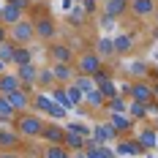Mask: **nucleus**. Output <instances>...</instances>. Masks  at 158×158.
<instances>
[{
	"instance_id": "9b49d317",
	"label": "nucleus",
	"mask_w": 158,
	"mask_h": 158,
	"mask_svg": "<svg viewBox=\"0 0 158 158\" xmlns=\"http://www.w3.org/2000/svg\"><path fill=\"white\" fill-rule=\"evenodd\" d=\"M87 139H90V136H82L79 131H74V128H65L63 144L68 147V150H85V144H87Z\"/></svg>"
},
{
	"instance_id": "a18cd8bd",
	"label": "nucleus",
	"mask_w": 158,
	"mask_h": 158,
	"mask_svg": "<svg viewBox=\"0 0 158 158\" xmlns=\"http://www.w3.org/2000/svg\"><path fill=\"white\" fill-rule=\"evenodd\" d=\"M0 74H6V63L3 60H0Z\"/></svg>"
},
{
	"instance_id": "aec40b11",
	"label": "nucleus",
	"mask_w": 158,
	"mask_h": 158,
	"mask_svg": "<svg viewBox=\"0 0 158 158\" xmlns=\"http://www.w3.org/2000/svg\"><path fill=\"white\" fill-rule=\"evenodd\" d=\"M114 55H128L134 49V35L131 33H123V35H114Z\"/></svg>"
},
{
	"instance_id": "ddd939ff",
	"label": "nucleus",
	"mask_w": 158,
	"mask_h": 158,
	"mask_svg": "<svg viewBox=\"0 0 158 158\" xmlns=\"http://www.w3.org/2000/svg\"><path fill=\"white\" fill-rule=\"evenodd\" d=\"M85 156H87V158H109V156H114V153H112L106 144L95 142L93 136H90V139H87V144H85Z\"/></svg>"
},
{
	"instance_id": "09e8293b",
	"label": "nucleus",
	"mask_w": 158,
	"mask_h": 158,
	"mask_svg": "<svg viewBox=\"0 0 158 158\" xmlns=\"http://www.w3.org/2000/svg\"><path fill=\"white\" fill-rule=\"evenodd\" d=\"M71 3H82V0H71Z\"/></svg>"
},
{
	"instance_id": "b1692460",
	"label": "nucleus",
	"mask_w": 158,
	"mask_h": 158,
	"mask_svg": "<svg viewBox=\"0 0 158 158\" xmlns=\"http://www.w3.org/2000/svg\"><path fill=\"white\" fill-rule=\"evenodd\" d=\"M95 55H98L101 60L114 57V41H112V38H101V41L95 44Z\"/></svg>"
},
{
	"instance_id": "393cba45",
	"label": "nucleus",
	"mask_w": 158,
	"mask_h": 158,
	"mask_svg": "<svg viewBox=\"0 0 158 158\" xmlns=\"http://www.w3.org/2000/svg\"><path fill=\"white\" fill-rule=\"evenodd\" d=\"M44 158H71V150L65 144H47L44 147Z\"/></svg>"
},
{
	"instance_id": "f704fd0d",
	"label": "nucleus",
	"mask_w": 158,
	"mask_h": 158,
	"mask_svg": "<svg viewBox=\"0 0 158 158\" xmlns=\"http://www.w3.org/2000/svg\"><path fill=\"white\" fill-rule=\"evenodd\" d=\"M126 109H128V104H126L123 95H117V98L106 101V112H109V114H114V112H126Z\"/></svg>"
},
{
	"instance_id": "20e7f679",
	"label": "nucleus",
	"mask_w": 158,
	"mask_h": 158,
	"mask_svg": "<svg viewBox=\"0 0 158 158\" xmlns=\"http://www.w3.org/2000/svg\"><path fill=\"white\" fill-rule=\"evenodd\" d=\"M33 109L47 112V114H52V117H63L65 114V109L55 101V98H49L47 93H33Z\"/></svg>"
},
{
	"instance_id": "58836bf2",
	"label": "nucleus",
	"mask_w": 158,
	"mask_h": 158,
	"mask_svg": "<svg viewBox=\"0 0 158 158\" xmlns=\"http://www.w3.org/2000/svg\"><path fill=\"white\" fill-rule=\"evenodd\" d=\"M68 128H74V131H79V134H82V136H90V131H93V128L82 126V123H68Z\"/></svg>"
},
{
	"instance_id": "9d476101",
	"label": "nucleus",
	"mask_w": 158,
	"mask_h": 158,
	"mask_svg": "<svg viewBox=\"0 0 158 158\" xmlns=\"http://www.w3.org/2000/svg\"><path fill=\"white\" fill-rule=\"evenodd\" d=\"M128 11L134 16H153L156 14V0H131Z\"/></svg>"
},
{
	"instance_id": "c756f323",
	"label": "nucleus",
	"mask_w": 158,
	"mask_h": 158,
	"mask_svg": "<svg viewBox=\"0 0 158 158\" xmlns=\"http://www.w3.org/2000/svg\"><path fill=\"white\" fill-rule=\"evenodd\" d=\"M14 52H16V44L14 41H3L0 44V60L8 65V63H14Z\"/></svg>"
},
{
	"instance_id": "412c9836",
	"label": "nucleus",
	"mask_w": 158,
	"mask_h": 158,
	"mask_svg": "<svg viewBox=\"0 0 158 158\" xmlns=\"http://www.w3.org/2000/svg\"><path fill=\"white\" fill-rule=\"evenodd\" d=\"M114 134H117V131H114L109 123H101V126L93 128V139H95V142H101V144L112 142V139H114Z\"/></svg>"
},
{
	"instance_id": "39448f33",
	"label": "nucleus",
	"mask_w": 158,
	"mask_h": 158,
	"mask_svg": "<svg viewBox=\"0 0 158 158\" xmlns=\"http://www.w3.org/2000/svg\"><path fill=\"white\" fill-rule=\"evenodd\" d=\"M6 98H8V104L14 106L16 114H22V112H30V109H33V90H27V87H19L16 93L6 95Z\"/></svg>"
},
{
	"instance_id": "a19ab883",
	"label": "nucleus",
	"mask_w": 158,
	"mask_h": 158,
	"mask_svg": "<svg viewBox=\"0 0 158 158\" xmlns=\"http://www.w3.org/2000/svg\"><path fill=\"white\" fill-rule=\"evenodd\" d=\"M0 158H22L16 150H0Z\"/></svg>"
},
{
	"instance_id": "4468645a",
	"label": "nucleus",
	"mask_w": 158,
	"mask_h": 158,
	"mask_svg": "<svg viewBox=\"0 0 158 158\" xmlns=\"http://www.w3.org/2000/svg\"><path fill=\"white\" fill-rule=\"evenodd\" d=\"M19 19H25V8H19V6H14V3L8 0V3L3 6V25L11 27V25H16Z\"/></svg>"
},
{
	"instance_id": "49530a36",
	"label": "nucleus",
	"mask_w": 158,
	"mask_h": 158,
	"mask_svg": "<svg viewBox=\"0 0 158 158\" xmlns=\"http://www.w3.org/2000/svg\"><path fill=\"white\" fill-rule=\"evenodd\" d=\"M153 16H156V22H158V6H156V14H153Z\"/></svg>"
},
{
	"instance_id": "a211bd4d",
	"label": "nucleus",
	"mask_w": 158,
	"mask_h": 158,
	"mask_svg": "<svg viewBox=\"0 0 158 158\" xmlns=\"http://www.w3.org/2000/svg\"><path fill=\"white\" fill-rule=\"evenodd\" d=\"M85 106H90V109H106V95L101 93L98 87L87 90L85 93Z\"/></svg>"
},
{
	"instance_id": "8fccbe9b",
	"label": "nucleus",
	"mask_w": 158,
	"mask_h": 158,
	"mask_svg": "<svg viewBox=\"0 0 158 158\" xmlns=\"http://www.w3.org/2000/svg\"><path fill=\"white\" fill-rule=\"evenodd\" d=\"M156 126H158V120H156Z\"/></svg>"
},
{
	"instance_id": "473e14b6",
	"label": "nucleus",
	"mask_w": 158,
	"mask_h": 158,
	"mask_svg": "<svg viewBox=\"0 0 158 158\" xmlns=\"http://www.w3.org/2000/svg\"><path fill=\"white\" fill-rule=\"evenodd\" d=\"M65 95H68V101H71V104H85V93L79 90L74 82H68V85H65Z\"/></svg>"
},
{
	"instance_id": "a878e982",
	"label": "nucleus",
	"mask_w": 158,
	"mask_h": 158,
	"mask_svg": "<svg viewBox=\"0 0 158 158\" xmlns=\"http://www.w3.org/2000/svg\"><path fill=\"white\" fill-rule=\"evenodd\" d=\"M14 117H16L14 106L8 104V98H6V95H0V123H14Z\"/></svg>"
},
{
	"instance_id": "f03ea898",
	"label": "nucleus",
	"mask_w": 158,
	"mask_h": 158,
	"mask_svg": "<svg viewBox=\"0 0 158 158\" xmlns=\"http://www.w3.org/2000/svg\"><path fill=\"white\" fill-rule=\"evenodd\" d=\"M74 68H77V74H82V77H95L104 68V60L95 55V49H87V52H82V55L74 57Z\"/></svg>"
},
{
	"instance_id": "4c0bfd02",
	"label": "nucleus",
	"mask_w": 158,
	"mask_h": 158,
	"mask_svg": "<svg viewBox=\"0 0 158 158\" xmlns=\"http://www.w3.org/2000/svg\"><path fill=\"white\" fill-rule=\"evenodd\" d=\"M85 8H74V11H71V14H68V22H71V19H74V25H82V19H85Z\"/></svg>"
},
{
	"instance_id": "6ab92c4d",
	"label": "nucleus",
	"mask_w": 158,
	"mask_h": 158,
	"mask_svg": "<svg viewBox=\"0 0 158 158\" xmlns=\"http://www.w3.org/2000/svg\"><path fill=\"white\" fill-rule=\"evenodd\" d=\"M128 3L131 0H104V14L106 16H123V14H128Z\"/></svg>"
},
{
	"instance_id": "423d86ee",
	"label": "nucleus",
	"mask_w": 158,
	"mask_h": 158,
	"mask_svg": "<svg viewBox=\"0 0 158 158\" xmlns=\"http://www.w3.org/2000/svg\"><path fill=\"white\" fill-rule=\"evenodd\" d=\"M126 95L131 101H139V104H147L150 98H153V87L144 82V79H136V82H131L126 85Z\"/></svg>"
},
{
	"instance_id": "c03bdc74",
	"label": "nucleus",
	"mask_w": 158,
	"mask_h": 158,
	"mask_svg": "<svg viewBox=\"0 0 158 158\" xmlns=\"http://www.w3.org/2000/svg\"><path fill=\"white\" fill-rule=\"evenodd\" d=\"M150 87H153V98H158V82H156V85H150Z\"/></svg>"
},
{
	"instance_id": "de8ad7c7",
	"label": "nucleus",
	"mask_w": 158,
	"mask_h": 158,
	"mask_svg": "<svg viewBox=\"0 0 158 158\" xmlns=\"http://www.w3.org/2000/svg\"><path fill=\"white\" fill-rule=\"evenodd\" d=\"M0 22H3V6H0Z\"/></svg>"
},
{
	"instance_id": "f257e3e1",
	"label": "nucleus",
	"mask_w": 158,
	"mask_h": 158,
	"mask_svg": "<svg viewBox=\"0 0 158 158\" xmlns=\"http://www.w3.org/2000/svg\"><path fill=\"white\" fill-rule=\"evenodd\" d=\"M44 126H47V123H44L38 114H33V112H22V114L14 117V131L22 139H35V136H41Z\"/></svg>"
},
{
	"instance_id": "37998d69",
	"label": "nucleus",
	"mask_w": 158,
	"mask_h": 158,
	"mask_svg": "<svg viewBox=\"0 0 158 158\" xmlns=\"http://www.w3.org/2000/svg\"><path fill=\"white\" fill-rule=\"evenodd\" d=\"M11 3H14V6H19V8H27V6H30V0H11Z\"/></svg>"
},
{
	"instance_id": "1a4fd4ad",
	"label": "nucleus",
	"mask_w": 158,
	"mask_h": 158,
	"mask_svg": "<svg viewBox=\"0 0 158 158\" xmlns=\"http://www.w3.org/2000/svg\"><path fill=\"white\" fill-rule=\"evenodd\" d=\"M52 74H55V82L57 85H68V82L77 79V68L71 63H55L52 65Z\"/></svg>"
},
{
	"instance_id": "7ed1b4c3",
	"label": "nucleus",
	"mask_w": 158,
	"mask_h": 158,
	"mask_svg": "<svg viewBox=\"0 0 158 158\" xmlns=\"http://www.w3.org/2000/svg\"><path fill=\"white\" fill-rule=\"evenodd\" d=\"M33 38H35V27L30 19H19L16 25L8 27V41H14L16 47H27Z\"/></svg>"
},
{
	"instance_id": "2f4dec72",
	"label": "nucleus",
	"mask_w": 158,
	"mask_h": 158,
	"mask_svg": "<svg viewBox=\"0 0 158 158\" xmlns=\"http://www.w3.org/2000/svg\"><path fill=\"white\" fill-rule=\"evenodd\" d=\"M126 114L131 117V120H142L144 114H147V106L139 104V101H131V104H128V109H126Z\"/></svg>"
},
{
	"instance_id": "3c124183",
	"label": "nucleus",
	"mask_w": 158,
	"mask_h": 158,
	"mask_svg": "<svg viewBox=\"0 0 158 158\" xmlns=\"http://www.w3.org/2000/svg\"><path fill=\"white\" fill-rule=\"evenodd\" d=\"M109 158H114V156H109Z\"/></svg>"
},
{
	"instance_id": "6e6552de",
	"label": "nucleus",
	"mask_w": 158,
	"mask_h": 158,
	"mask_svg": "<svg viewBox=\"0 0 158 158\" xmlns=\"http://www.w3.org/2000/svg\"><path fill=\"white\" fill-rule=\"evenodd\" d=\"M33 27H35V38H38V41H52L55 33H57L52 16H38V19L33 22Z\"/></svg>"
},
{
	"instance_id": "4be33fe9",
	"label": "nucleus",
	"mask_w": 158,
	"mask_h": 158,
	"mask_svg": "<svg viewBox=\"0 0 158 158\" xmlns=\"http://www.w3.org/2000/svg\"><path fill=\"white\" fill-rule=\"evenodd\" d=\"M16 77L22 79V85H35L38 68H35L33 63H27V65H16Z\"/></svg>"
},
{
	"instance_id": "7c9ffc66",
	"label": "nucleus",
	"mask_w": 158,
	"mask_h": 158,
	"mask_svg": "<svg viewBox=\"0 0 158 158\" xmlns=\"http://www.w3.org/2000/svg\"><path fill=\"white\" fill-rule=\"evenodd\" d=\"M52 98H55V101H57L63 109H71V106H74V104L68 101V95H65V85H55V90H52Z\"/></svg>"
},
{
	"instance_id": "c85d7f7f",
	"label": "nucleus",
	"mask_w": 158,
	"mask_h": 158,
	"mask_svg": "<svg viewBox=\"0 0 158 158\" xmlns=\"http://www.w3.org/2000/svg\"><path fill=\"white\" fill-rule=\"evenodd\" d=\"M27 63H33L30 47H16V52H14V65H27Z\"/></svg>"
},
{
	"instance_id": "bb28decb",
	"label": "nucleus",
	"mask_w": 158,
	"mask_h": 158,
	"mask_svg": "<svg viewBox=\"0 0 158 158\" xmlns=\"http://www.w3.org/2000/svg\"><path fill=\"white\" fill-rule=\"evenodd\" d=\"M136 142L142 144L144 150H150V147H156V144H158V136H156L153 128H144V131H139V139H136Z\"/></svg>"
},
{
	"instance_id": "c9c22d12",
	"label": "nucleus",
	"mask_w": 158,
	"mask_h": 158,
	"mask_svg": "<svg viewBox=\"0 0 158 158\" xmlns=\"http://www.w3.org/2000/svg\"><path fill=\"white\" fill-rule=\"evenodd\" d=\"M74 85H77L82 93H87V90H93L95 87V82H93V77H82V74H77V79H74Z\"/></svg>"
},
{
	"instance_id": "f3484780",
	"label": "nucleus",
	"mask_w": 158,
	"mask_h": 158,
	"mask_svg": "<svg viewBox=\"0 0 158 158\" xmlns=\"http://www.w3.org/2000/svg\"><path fill=\"white\" fill-rule=\"evenodd\" d=\"M22 87V79L16 74H0V95H11Z\"/></svg>"
},
{
	"instance_id": "e433bc0d",
	"label": "nucleus",
	"mask_w": 158,
	"mask_h": 158,
	"mask_svg": "<svg viewBox=\"0 0 158 158\" xmlns=\"http://www.w3.org/2000/svg\"><path fill=\"white\" fill-rule=\"evenodd\" d=\"M98 90L106 95V101H112V98H117V95H120L117 90H114V82H112V79H106L104 85H98Z\"/></svg>"
},
{
	"instance_id": "0eeeda50",
	"label": "nucleus",
	"mask_w": 158,
	"mask_h": 158,
	"mask_svg": "<svg viewBox=\"0 0 158 158\" xmlns=\"http://www.w3.org/2000/svg\"><path fill=\"white\" fill-rule=\"evenodd\" d=\"M49 60L52 63H74V49L71 44H63V41H55V44H49Z\"/></svg>"
},
{
	"instance_id": "dca6fc26",
	"label": "nucleus",
	"mask_w": 158,
	"mask_h": 158,
	"mask_svg": "<svg viewBox=\"0 0 158 158\" xmlns=\"http://www.w3.org/2000/svg\"><path fill=\"white\" fill-rule=\"evenodd\" d=\"M109 126L117 131V134H128L131 131V126H134V120L128 117L126 112H114V114H109Z\"/></svg>"
},
{
	"instance_id": "72a5a7b5",
	"label": "nucleus",
	"mask_w": 158,
	"mask_h": 158,
	"mask_svg": "<svg viewBox=\"0 0 158 158\" xmlns=\"http://www.w3.org/2000/svg\"><path fill=\"white\" fill-rule=\"evenodd\" d=\"M147 71H150V68H147V63H142V60H136V63L128 65V74H131L134 79H144V77H147Z\"/></svg>"
},
{
	"instance_id": "5701e85b",
	"label": "nucleus",
	"mask_w": 158,
	"mask_h": 158,
	"mask_svg": "<svg viewBox=\"0 0 158 158\" xmlns=\"http://www.w3.org/2000/svg\"><path fill=\"white\" fill-rule=\"evenodd\" d=\"M117 153L120 156H136V153H144V147L136 139H123V142L117 144Z\"/></svg>"
},
{
	"instance_id": "2eb2a0df",
	"label": "nucleus",
	"mask_w": 158,
	"mask_h": 158,
	"mask_svg": "<svg viewBox=\"0 0 158 158\" xmlns=\"http://www.w3.org/2000/svg\"><path fill=\"white\" fill-rule=\"evenodd\" d=\"M19 147H22V136L16 131L0 128V150H19Z\"/></svg>"
},
{
	"instance_id": "ea45409f",
	"label": "nucleus",
	"mask_w": 158,
	"mask_h": 158,
	"mask_svg": "<svg viewBox=\"0 0 158 158\" xmlns=\"http://www.w3.org/2000/svg\"><path fill=\"white\" fill-rule=\"evenodd\" d=\"M82 8H85V14H93L98 6H95V0H82Z\"/></svg>"
},
{
	"instance_id": "cd10ccee",
	"label": "nucleus",
	"mask_w": 158,
	"mask_h": 158,
	"mask_svg": "<svg viewBox=\"0 0 158 158\" xmlns=\"http://www.w3.org/2000/svg\"><path fill=\"white\" fill-rule=\"evenodd\" d=\"M49 85H57L52 68H38V77H35V87H49Z\"/></svg>"
},
{
	"instance_id": "f8f14e48",
	"label": "nucleus",
	"mask_w": 158,
	"mask_h": 158,
	"mask_svg": "<svg viewBox=\"0 0 158 158\" xmlns=\"http://www.w3.org/2000/svg\"><path fill=\"white\" fill-rule=\"evenodd\" d=\"M63 136H65V128L55 126V123L44 126V131H41V139L47 144H63Z\"/></svg>"
},
{
	"instance_id": "79ce46f5",
	"label": "nucleus",
	"mask_w": 158,
	"mask_h": 158,
	"mask_svg": "<svg viewBox=\"0 0 158 158\" xmlns=\"http://www.w3.org/2000/svg\"><path fill=\"white\" fill-rule=\"evenodd\" d=\"M3 41H8V25L0 22V44H3Z\"/></svg>"
}]
</instances>
